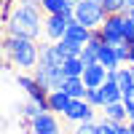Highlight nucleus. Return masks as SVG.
Listing matches in <instances>:
<instances>
[{
	"label": "nucleus",
	"mask_w": 134,
	"mask_h": 134,
	"mask_svg": "<svg viewBox=\"0 0 134 134\" xmlns=\"http://www.w3.org/2000/svg\"><path fill=\"white\" fill-rule=\"evenodd\" d=\"M43 21H46V14H43L40 5H14L3 27H5V35L38 40L43 38Z\"/></svg>",
	"instance_id": "1"
},
{
	"label": "nucleus",
	"mask_w": 134,
	"mask_h": 134,
	"mask_svg": "<svg viewBox=\"0 0 134 134\" xmlns=\"http://www.w3.org/2000/svg\"><path fill=\"white\" fill-rule=\"evenodd\" d=\"M3 57L16 72H32L40 62V43L32 38H3Z\"/></svg>",
	"instance_id": "2"
},
{
	"label": "nucleus",
	"mask_w": 134,
	"mask_h": 134,
	"mask_svg": "<svg viewBox=\"0 0 134 134\" xmlns=\"http://www.w3.org/2000/svg\"><path fill=\"white\" fill-rule=\"evenodd\" d=\"M105 16H107L105 8H102V3H97V0H83V3L75 5V21H81L88 30H99Z\"/></svg>",
	"instance_id": "3"
},
{
	"label": "nucleus",
	"mask_w": 134,
	"mask_h": 134,
	"mask_svg": "<svg viewBox=\"0 0 134 134\" xmlns=\"http://www.w3.org/2000/svg\"><path fill=\"white\" fill-rule=\"evenodd\" d=\"M126 16L129 14H115V16H105L102 27H99V35L107 46H121V43H126L124 38V27H126Z\"/></svg>",
	"instance_id": "4"
},
{
	"label": "nucleus",
	"mask_w": 134,
	"mask_h": 134,
	"mask_svg": "<svg viewBox=\"0 0 134 134\" xmlns=\"http://www.w3.org/2000/svg\"><path fill=\"white\" fill-rule=\"evenodd\" d=\"M32 75H35V81H38L43 88H48V91H59L62 83H64V72H62V67L48 64V62H38V67L32 70Z\"/></svg>",
	"instance_id": "5"
},
{
	"label": "nucleus",
	"mask_w": 134,
	"mask_h": 134,
	"mask_svg": "<svg viewBox=\"0 0 134 134\" xmlns=\"http://www.w3.org/2000/svg\"><path fill=\"white\" fill-rule=\"evenodd\" d=\"M70 16L64 14H46V21H43V40L48 43H59L67 35V27H70Z\"/></svg>",
	"instance_id": "6"
},
{
	"label": "nucleus",
	"mask_w": 134,
	"mask_h": 134,
	"mask_svg": "<svg viewBox=\"0 0 134 134\" xmlns=\"http://www.w3.org/2000/svg\"><path fill=\"white\" fill-rule=\"evenodd\" d=\"M62 118L67 121V124H72V126L86 124V121H97V107H91L86 99H72V102H70V110H67Z\"/></svg>",
	"instance_id": "7"
},
{
	"label": "nucleus",
	"mask_w": 134,
	"mask_h": 134,
	"mask_svg": "<svg viewBox=\"0 0 134 134\" xmlns=\"http://www.w3.org/2000/svg\"><path fill=\"white\" fill-rule=\"evenodd\" d=\"M30 134H62V124L57 113H40L30 121Z\"/></svg>",
	"instance_id": "8"
},
{
	"label": "nucleus",
	"mask_w": 134,
	"mask_h": 134,
	"mask_svg": "<svg viewBox=\"0 0 134 134\" xmlns=\"http://www.w3.org/2000/svg\"><path fill=\"white\" fill-rule=\"evenodd\" d=\"M107 75H110V70L107 67H102V64H88L86 70H83V83H86V88H102L105 86V81H107Z\"/></svg>",
	"instance_id": "9"
},
{
	"label": "nucleus",
	"mask_w": 134,
	"mask_h": 134,
	"mask_svg": "<svg viewBox=\"0 0 134 134\" xmlns=\"http://www.w3.org/2000/svg\"><path fill=\"white\" fill-rule=\"evenodd\" d=\"M70 102H72V97H67L62 88H59V91H48V113L64 115L67 110H70Z\"/></svg>",
	"instance_id": "10"
},
{
	"label": "nucleus",
	"mask_w": 134,
	"mask_h": 134,
	"mask_svg": "<svg viewBox=\"0 0 134 134\" xmlns=\"http://www.w3.org/2000/svg\"><path fill=\"white\" fill-rule=\"evenodd\" d=\"M115 81L121 86V94H131L134 91V64H121V70H115Z\"/></svg>",
	"instance_id": "11"
},
{
	"label": "nucleus",
	"mask_w": 134,
	"mask_h": 134,
	"mask_svg": "<svg viewBox=\"0 0 134 134\" xmlns=\"http://www.w3.org/2000/svg\"><path fill=\"white\" fill-rule=\"evenodd\" d=\"M40 8H43V14H64V16L75 19V8L67 0H40Z\"/></svg>",
	"instance_id": "12"
},
{
	"label": "nucleus",
	"mask_w": 134,
	"mask_h": 134,
	"mask_svg": "<svg viewBox=\"0 0 134 134\" xmlns=\"http://www.w3.org/2000/svg\"><path fill=\"white\" fill-rule=\"evenodd\" d=\"M102 97H105V105H110V102H121V99H124L121 86H118V81H115V72L107 75V81H105V86H102ZM105 105H102V107H105Z\"/></svg>",
	"instance_id": "13"
},
{
	"label": "nucleus",
	"mask_w": 134,
	"mask_h": 134,
	"mask_svg": "<svg viewBox=\"0 0 134 134\" xmlns=\"http://www.w3.org/2000/svg\"><path fill=\"white\" fill-rule=\"evenodd\" d=\"M62 91L67 97H72V99H86V83H83V78H64V83H62Z\"/></svg>",
	"instance_id": "14"
},
{
	"label": "nucleus",
	"mask_w": 134,
	"mask_h": 134,
	"mask_svg": "<svg viewBox=\"0 0 134 134\" xmlns=\"http://www.w3.org/2000/svg\"><path fill=\"white\" fill-rule=\"evenodd\" d=\"M99 64L102 67H107L110 72H115V70H121V59H118V54H115V46H102V51H99Z\"/></svg>",
	"instance_id": "15"
},
{
	"label": "nucleus",
	"mask_w": 134,
	"mask_h": 134,
	"mask_svg": "<svg viewBox=\"0 0 134 134\" xmlns=\"http://www.w3.org/2000/svg\"><path fill=\"white\" fill-rule=\"evenodd\" d=\"M99 113H102V118H107V121H129V113H126L124 99H121V102H110V105H105Z\"/></svg>",
	"instance_id": "16"
},
{
	"label": "nucleus",
	"mask_w": 134,
	"mask_h": 134,
	"mask_svg": "<svg viewBox=\"0 0 134 134\" xmlns=\"http://www.w3.org/2000/svg\"><path fill=\"white\" fill-rule=\"evenodd\" d=\"M64 38H70V40H75V43H83V46H86V43L88 40H91V30H88V27H83L81 24V21H70V27H67V35Z\"/></svg>",
	"instance_id": "17"
},
{
	"label": "nucleus",
	"mask_w": 134,
	"mask_h": 134,
	"mask_svg": "<svg viewBox=\"0 0 134 134\" xmlns=\"http://www.w3.org/2000/svg\"><path fill=\"white\" fill-rule=\"evenodd\" d=\"M83 70H86V64H83L81 57H67V59L62 62V72H64V78H81Z\"/></svg>",
	"instance_id": "18"
},
{
	"label": "nucleus",
	"mask_w": 134,
	"mask_h": 134,
	"mask_svg": "<svg viewBox=\"0 0 134 134\" xmlns=\"http://www.w3.org/2000/svg\"><path fill=\"white\" fill-rule=\"evenodd\" d=\"M40 113H48V110L43 107L40 102H35V99H30V97H27V102H21V105H19V115H21V118H27V121L38 118Z\"/></svg>",
	"instance_id": "19"
},
{
	"label": "nucleus",
	"mask_w": 134,
	"mask_h": 134,
	"mask_svg": "<svg viewBox=\"0 0 134 134\" xmlns=\"http://www.w3.org/2000/svg\"><path fill=\"white\" fill-rule=\"evenodd\" d=\"M102 8L107 16H115V14H126V0H102Z\"/></svg>",
	"instance_id": "20"
},
{
	"label": "nucleus",
	"mask_w": 134,
	"mask_h": 134,
	"mask_svg": "<svg viewBox=\"0 0 134 134\" xmlns=\"http://www.w3.org/2000/svg\"><path fill=\"white\" fill-rule=\"evenodd\" d=\"M59 48L67 54V57H81L83 43H75V40H70V38H62V40H59Z\"/></svg>",
	"instance_id": "21"
},
{
	"label": "nucleus",
	"mask_w": 134,
	"mask_h": 134,
	"mask_svg": "<svg viewBox=\"0 0 134 134\" xmlns=\"http://www.w3.org/2000/svg\"><path fill=\"white\" fill-rule=\"evenodd\" d=\"M86 102L91 105V107H97V110H102V105H105L102 88H88V91H86Z\"/></svg>",
	"instance_id": "22"
},
{
	"label": "nucleus",
	"mask_w": 134,
	"mask_h": 134,
	"mask_svg": "<svg viewBox=\"0 0 134 134\" xmlns=\"http://www.w3.org/2000/svg\"><path fill=\"white\" fill-rule=\"evenodd\" d=\"M97 134H118V129H115V121L97 118Z\"/></svg>",
	"instance_id": "23"
},
{
	"label": "nucleus",
	"mask_w": 134,
	"mask_h": 134,
	"mask_svg": "<svg viewBox=\"0 0 134 134\" xmlns=\"http://www.w3.org/2000/svg\"><path fill=\"white\" fill-rule=\"evenodd\" d=\"M115 54H118L121 64H129L131 62V43H121V46H115Z\"/></svg>",
	"instance_id": "24"
},
{
	"label": "nucleus",
	"mask_w": 134,
	"mask_h": 134,
	"mask_svg": "<svg viewBox=\"0 0 134 134\" xmlns=\"http://www.w3.org/2000/svg\"><path fill=\"white\" fill-rule=\"evenodd\" d=\"M124 38H126V43H134V19H131V16H126V27H124Z\"/></svg>",
	"instance_id": "25"
},
{
	"label": "nucleus",
	"mask_w": 134,
	"mask_h": 134,
	"mask_svg": "<svg viewBox=\"0 0 134 134\" xmlns=\"http://www.w3.org/2000/svg\"><path fill=\"white\" fill-rule=\"evenodd\" d=\"M124 105H126V113H129V121H134V91L124 97Z\"/></svg>",
	"instance_id": "26"
},
{
	"label": "nucleus",
	"mask_w": 134,
	"mask_h": 134,
	"mask_svg": "<svg viewBox=\"0 0 134 134\" xmlns=\"http://www.w3.org/2000/svg\"><path fill=\"white\" fill-rule=\"evenodd\" d=\"M16 5H40V0H14Z\"/></svg>",
	"instance_id": "27"
},
{
	"label": "nucleus",
	"mask_w": 134,
	"mask_h": 134,
	"mask_svg": "<svg viewBox=\"0 0 134 134\" xmlns=\"http://www.w3.org/2000/svg\"><path fill=\"white\" fill-rule=\"evenodd\" d=\"M129 11H134V0H126V14Z\"/></svg>",
	"instance_id": "28"
},
{
	"label": "nucleus",
	"mask_w": 134,
	"mask_h": 134,
	"mask_svg": "<svg viewBox=\"0 0 134 134\" xmlns=\"http://www.w3.org/2000/svg\"><path fill=\"white\" fill-rule=\"evenodd\" d=\"M67 3H70V5H72V8H75V5H78V3H83V0H67Z\"/></svg>",
	"instance_id": "29"
},
{
	"label": "nucleus",
	"mask_w": 134,
	"mask_h": 134,
	"mask_svg": "<svg viewBox=\"0 0 134 134\" xmlns=\"http://www.w3.org/2000/svg\"><path fill=\"white\" fill-rule=\"evenodd\" d=\"M129 64H134V43H131V62Z\"/></svg>",
	"instance_id": "30"
},
{
	"label": "nucleus",
	"mask_w": 134,
	"mask_h": 134,
	"mask_svg": "<svg viewBox=\"0 0 134 134\" xmlns=\"http://www.w3.org/2000/svg\"><path fill=\"white\" fill-rule=\"evenodd\" d=\"M70 134H83V131H78V129H72V131H70Z\"/></svg>",
	"instance_id": "31"
},
{
	"label": "nucleus",
	"mask_w": 134,
	"mask_h": 134,
	"mask_svg": "<svg viewBox=\"0 0 134 134\" xmlns=\"http://www.w3.org/2000/svg\"><path fill=\"white\" fill-rule=\"evenodd\" d=\"M129 124H131V134H134V121H129Z\"/></svg>",
	"instance_id": "32"
},
{
	"label": "nucleus",
	"mask_w": 134,
	"mask_h": 134,
	"mask_svg": "<svg viewBox=\"0 0 134 134\" xmlns=\"http://www.w3.org/2000/svg\"><path fill=\"white\" fill-rule=\"evenodd\" d=\"M129 16H131V19H134V11H129Z\"/></svg>",
	"instance_id": "33"
}]
</instances>
